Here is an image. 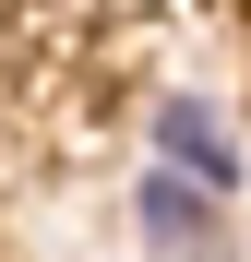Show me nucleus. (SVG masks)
Here are the masks:
<instances>
[{"mask_svg": "<svg viewBox=\"0 0 251 262\" xmlns=\"http://www.w3.org/2000/svg\"><path fill=\"white\" fill-rule=\"evenodd\" d=\"M132 227H144V250H156V262H227V203H216V191H191L180 167H144Z\"/></svg>", "mask_w": 251, "mask_h": 262, "instance_id": "nucleus-1", "label": "nucleus"}, {"mask_svg": "<svg viewBox=\"0 0 251 262\" xmlns=\"http://www.w3.org/2000/svg\"><path fill=\"white\" fill-rule=\"evenodd\" d=\"M156 167H180V179H191V191H216V203L251 179L227 107H203V96H156Z\"/></svg>", "mask_w": 251, "mask_h": 262, "instance_id": "nucleus-2", "label": "nucleus"}]
</instances>
